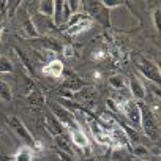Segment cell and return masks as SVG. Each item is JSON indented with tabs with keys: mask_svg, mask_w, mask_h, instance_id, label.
I'll list each match as a JSON object with an SVG mask.
<instances>
[{
	"mask_svg": "<svg viewBox=\"0 0 161 161\" xmlns=\"http://www.w3.org/2000/svg\"><path fill=\"white\" fill-rule=\"evenodd\" d=\"M86 161H103V159H98V158H90V159H86Z\"/></svg>",
	"mask_w": 161,
	"mask_h": 161,
	"instance_id": "34",
	"label": "cell"
},
{
	"mask_svg": "<svg viewBox=\"0 0 161 161\" xmlns=\"http://www.w3.org/2000/svg\"><path fill=\"white\" fill-rule=\"evenodd\" d=\"M128 86H130V92H131L133 100L141 101V100L145 98V87H144V84L141 82V80H139L136 76H131V77H130Z\"/></svg>",
	"mask_w": 161,
	"mask_h": 161,
	"instance_id": "12",
	"label": "cell"
},
{
	"mask_svg": "<svg viewBox=\"0 0 161 161\" xmlns=\"http://www.w3.org/2000/svg\"><path fill=\"white\" fill-rule=\"evenodd\" d=\"M33 153H35V148L29 145H22L14 153V161H33Z\"/></svg>",
	"mask_w": 161,
	"mask_h": 161,
	"instance_id": "18",
	"label": "cell"
},
{
	"mask_svg": "<svg viewBox=\"0 0 161 161\" xmlns=\"http://www.w3.org/2000/svg\"><path fill=\"white\" fill-rule=\"evenodd\" d=\"M131 153L136 155L137 158H148L150 156V150L147 147H144L142 144H137V145L131 147Z\"/></svg>",
	"mask_w": 161,
	"mask_h": 161,
	"instance_id": "25",
	"label": "cell"
},
{
	"mask_svg": "<svg viewBox=\"0 0 161 161\" xmlns=\"http://www.w3.org/2000/svg\"><path fill=\"white\" fill-rule=\"evenodd\" d=\"M108 82L112 89L115 90H125L126 89V80L122 74H112L109 79H108Z\"/></svg>",
	"mask_w": 161,
	"mask_h": 161,
	"instance_id": "23",
	"label": "cell"
},
{
	"mask_svg": "<svg viewBox=\"0 0 161 161\" xmlns=\"http://www.w3.org/2000/svg\"><path fill=\"white\" fill-rule=\"evenodd\" d=\"M122 128H123V133H125V136H126L130 145H131V147L137 145V144H139V139H141L137 130H134V128H131L130 125H125V123H122Z\"/></svg>",
	"mask_w": 161,
	"mask_h": 161,
	"instance_id": "20",
	"label": "cell"
},
{
	"mask_svg": "<svg viewBox=\"0 0 161 161\" xmlns=\"http://www.w3.org/2000/svg\"><path fill=\"white\" fill-rule=\"evenodd\" d=\"M7 5L5 2H0V35H2V30H3V16L7 14Z\"/></svg>",
	"mask_w": 161,
	"mask_h": 161,
	"instance_id": "30",
	"label": "cell"
},
{
	"mask_svg": "<svg viewBox=\"0 0 161 161\" xmlns=\"http://www.w3.org/2000/svg\"><path fill=\"white\" fill-rule=\"evenodd\" d=\"M153 92H155V95H158V97L161 98V89H159V87H156V86H155V90H153Z\"/></svg>",
	"mask_w": 161,
	"mask_h": 161,
	"instance_id": "32",
	"label": "cell"
},
{
	"mask_svg": "<svg viewBox=\"0 0 161 161\" xmlns=\"http://www.w3.org/2000/svg\"><path fill=\"white\" fill-rule=\"evenodd\" d=\"M0 100L5 101V103L13 101V90H11L10 84L5 82L3 79H0Z\"/></svg>",
	"mask_w": 161,
	"mask_h": 161,
	"instance_id": "21",
	"label": "cell"
},
{
	"mask_svg": "<svg viewBox=\"0 0 161 161\" xmlns=\"http://www.w3.org/2000/svg\"><path fill=\"white\" fill-rule=\"evenodd\" d=\"M84 10L92 18V21H98L101 25L109 27V10L104 8L101 2H86Z\"/></svg>",
	"mask_w": 161,
	"mask_h": 161,
	"instance_id": "7",
	"label": "cell"
},
{
	"mask_svg": "<svg viewBox=\"0 0 161 161\" xmlns=\"http://www.w3.org/2000/svg\"><path fill=\"white\" fill-rule=\"evenodd\" d=\"M126 147H115L112 148L111 158L112 161H131V148L125 150Z\"/></svg>",
	"mask_w": 161,
	"mask_h": 161,
	"instance_id": "19",
	"label": "cell"
},
{
	"mask_svg": "<svg viewBox=\"0 0 161 161\" xmlns=\"http://www.w3.org/2000/svg\"><path fill=\"white\" fill-rule=\"evenodd\" d=\"M134 65H136V68L139 69V73L145 79H148L150 82H153L155 86H161V73H159L158 63L152 62L150 58H147L144 55L136 54L134 55Z\"/></svg>",
	"mask_w": 161,
	"mask_h": 161,
	"instance_id": "1",
	"label": "cell"
},
{
	"mask_svg": "<svg viewBox=\"0 0 161 161\" xmlns=\"http://www.w3.org/2000/svg\"><path fill=\"white\" fill-rule=\"evenodd\" d=\"M68 133H69L71 142H73L77 148L84 150L86 153H90V141H89L87 134H86L82 130L77 128V130H73V131H68Z\"/></svg>",
	"mask_w": 161,
	"mask_h": 161,
	"instance_id": "9",
	"label": "cell"
},
{
	"mask_svg": "<svg viewBox=\"0 0 161 161\" xmlns=\"http://www.w3.org/2000/svg\"><path fill=\"white\" fill-rule=\"evenodd\" d=\"M36 41H38V44L44 49V51H47V52H62L63 51V43H60L55 36H52V35H44V36H40V38H36Z\"/></svg>",
	"mask_w": 161,
	"mask_h": 161,
	"instance_id": "10",
	"label": "cell"
},
{
	"mask_svg": "<svg viewBox=\"0 0 161 161\" xmlns=\"http://www.w3.org/2000/svg\"><path fill=\"white\" fill-rule=\"evenodd\" d=\"M27 101H29L30 104H33V106L41 108V106H44V103H46V97H44V93H43L40 89H33L32 92L27 93Z\"/></svg>",
	"mask_w": 161,
	"mask_h": 161,
	"instance_id": "17",
	"label": "cell"
},
{
	"mask_svg": "<svg viewBox=\"0 0 161 161\" xmlns=\"http://www.w3.org/2000/svg\"><path fill=\"white\" fill-rule=\"evenodd\" d=\"M97 89L95 87H90V86H87V87H84V89H80L79 92H74V97H73V100L74 101H90V100H93L95 97H97Z\"/></svg>",
	"mask_w": 161,
	"mask_h": 161,
	"instance_id": "16",
	"label": "cell"
},
{
	"mask_svg": "<svg viewBox=\"0 0 161 161\" xmlns=\"http://www.w3.org/2000/svg\"><path fill=\"white\" fill-rule=\"evenodd\" d=\"M54 8H55V2L46 0V2H40L38 3V13L46 16V18H52L54 16Z\"/></svg>",
	"mask_w": 161,
	"mask_h": 161,
	"instance_id": "22",
	"label": "cell"
},
{
	"mask_svg": "<svg viewBox=\"0 0 161 161\" xmlns=\"http://www.w3.org/2000/svg\"><path fill=\"white\" fill-rule=\"evenodd\" d=\"M71 16H73V13L68 7V2H63V0L55 2L54 16H52V21H54L55 27H65L68 24V21L71 19Z\"/></svg>",
	"mask_w": 161,
	"mask_h": 161,
	"instance_id": "8",
	"label": "cell"
},
{
	"mask_svg": "<svg viewBox=\"0 0 161 161\" xmlns=\"http://www.w3.org/2000/svg\"><path fill=\"white\" fill-rule=\"evenodd\" d=\"M106 57H108V51H106L104 47H98V49H95V51L92 52V58H93L95 62H103Z\"/></svg>",
	"mask_w": 161,
	"mask_h": 161,
	"instance_id": "27",
	"label": "cell"
},
{
	"mask_svg": "<svg viewBox=\"0 0 161 161\" xmlns=\"http://www.w3.org/2000/svg\"><path fill=\"white\" fill-rule=\"evenodd\" d=\"M101 3L104 8L112 10V8H119V7H125V2H120V0H101Z\"/></svg>",
	"mask_w": 161,
	"mask_h": 161,
	"instance_id": "28",
	"label": "cell"
},
{
	"mask_svg": "<svg viewBox=\"0 0 161 161\" xmlns=\"http://www.w3.org/2000/svg\"><path fill=\"white\" fill-rule=\"evenodd\" d=\"M63 69H65V66H63L62 60L54 58V60H51V62H47V63L43 65L41 73L44 76H47V77H54L55 79V77H60L63 74Z\"/></svg>",
	"mask_w": 161,
	"mask_h": 161,
	"instance_id": "11",
	"label": "cell"
},
{
	"mask_svg": "<svg viewBox=\"0 0 161 161\" xmlns=\"http://www.w3.org/2000/svg\"><path fill=\"white\" fill-rule=\"evenodd\" d=\"M122 115H125L131 128L141 130V106L136 100H125L122 103Z\"/></svg>",
	"mask_w": 161,
	"mask_h": 161,
	"instance_id": "6",
	"label": "cell"
},
{
	"mask_svg": "<svg viewBox=\"0 0 161 161\" xmlns=\"http://www.w3.org/2000/svg\"><path fill=\"white\" fill-rule=\"evenodd\" d=\"M22 14L24 16L21 18V24H22V30L25 32V35L29 38H32V40L40 38V33H38V30H36V27L33 24V19L27 14V11H22Z\"/></svg>",
	"mask_w": 161,
	"mask_h": 161,
	"instance_id": "13",
	"label": "cell"
},
{
	"mask_svg": "<svg viewBox=\"0 0 161 161\" xmlns=\"http://www.w3.org/2000/svg\"><path fill=\"white\" fill-rule=\"evenodd\" d=\"M92 25H93L92 18L86 11H80V13H76V14L71 16L68 24L63 27V32L66 35H79L82 32H87Z\"/></svg>",
	"mask_w": 161,
	"mask_h": 161,
	"instance_id": "3",
	"label": "cell"
},
{
	"mask_svg": "<svg viewBox=\"0 0 161 161\" xmlns=\"http://www.w3.org/2000/svg\"><path fill=\"white\" fill-rule=\"evenodd\" d=\"M14 71L13 62L7 55H0V74H10Z\"/></svg>",
	"mask_w": 161,
	"mask_h": 161,
	"instance_id": "24",
	"label": "cell"
},
{
	"mask_svg": "<svg viewBox=\"0 0 161 161\" xmlns=\"http://www.w3.org/2000/svg\"><path fill=\"white\" fill-rule=\"evenodd\" d=\"M152 21H153L155 29H156V30L161 33V8L153 10V13H152Z\"/></svg>",
	"mask_w": 161,
	"mask_h": 161,
	"instance_id": "26",
	"label": "cell"
},
{
	"mask_svg": "<svg viewBox=\"0 0 161 161\" xmlns=\"http://www.w3.org/2000/svg\"><path fill=\"white\" fill-rule=\"evenodd\" d=\"M62 54H63L65 57H73V55H74V49H73L69 44H63V51H62Z\"/></svg>",
	"mask_w": 161,
	"mask_h": 161,
	"instance_id": "31",
	"label": "cell"
},
{
	"mask_svg": "<svg viewBox=\"0 0 161 161\" xmlns=\"http://www.w3.org/2000/svg\"><path fill=\"white\" fill-rule=\"evenodd\" d=\"M141 131H144L150 141L158 139V125L152 109L147 106H141Z\"/></svg>",
	"mask_w": 161,
	"mask_h": 161,
	"instance_id": "4",
	"label": "cell"
},
{
	"mask_svg": "<svg viewBox=\"0 0 161 161\" xmlns=\"http://www.w3.org/2000/svg\"><path fill=\"white\" fill-rule=\"evenodd\" d=\"M93 74H95V79H101V77H100V76H101V74H100V71H95Z\"/></svg>",
	"mask_w": 161,
	"mask_h": 161,
	"instance_id": "33",
	"label": "cell"
},
{
	"mask_svg": "<svg viewBox=\"0 0 161 161\" xmlns=\"http://www.w3.org/2000/svg\"><path fill=\"white\" fill-rule=\"evenodd\" d=\"M68 7H69L71 13H73V14H76V13H80V11H82V8H84V3L76 2V0H71V2H68Z\"/></svg>",
	"mask_w": 161,
	"mask_h": 161,
	"instance_id": "29",
	"label": "cell"
},
{
	"mask_svg": "<svg viewBox=\"0 0 161 161\" xmlns=\"http://www.w3.org/2000/svg\"><path fill=\"white\" fill-rule=\"evenodd\" d=\"M8 126L18 134V137L24 142V145H29V147H32V148L36 147L38 141L33 139L32 133L29 131V128L22 123V120H21L18 115H10V117H8Z\"/></svg>",
	"mask_w": 161,
	"mask_h": 161,
	"instance_id": "5",
	"label": "cell"
},
{
	"mask_svg": "<svg viewBox=\"0 0 161 161\" xmlns=\"http://www.w3.org/2000/svg\"><path fill=\"white\" fill-rule=\"evenodd\" d=\"M13 51H14V54L18 55V58H19L21 65L25 68V71L33 77V76H35V68H33V63H32V60H30V54H29V52H25L24 49L18 47V46H14V47H13Z\"/></svg>",
	"mask_w": 161,
	"mask_h": 161,
	"instance_id": "14",
	"label": "cell"
},
{
	"mask_svg": "<svg viewBox=\"0 0 161 161\" xmlns=\"http://www.w3.org/2000/svg\"><path fill=\"white\" fill-rule=\"evenodd\" d=\"M51 111H52V114H54V119H55L62 126L68 128V131H73V130L80 128L76 114H74L73 111H69L66 106L58 104V103H52V104H51Z\"/></svg>",
	"mask_w": 161,
	"mask_h": 161,
	"instance_id": "2",
	"label": "cell"
},
{
	"mask_svg": "<svg viewBox=\"0 0 161 161\" xmlns=\"http://www.w3.org/2000/svg\"><path fill=\"white\" fill-rule=\"evenodd\" d=\"M84 87H87V82H84V80L77 76H69V77L63 79V82L60 86V89H65V90H69V92H79Z\"/></svg>",
	"mask_w": 161,
	"mask_h": 161,
	"instance_id": "15",
	"label": "cell"
},
{
	"mask_svg": "<svg viewBox=\"0 0 161 161\" xmlns=\"http://www.w3.org/2000/svg\"><path fill=\"white\" fill-rule=\"evenodd\" d=\"M158 66H159V73H161V63H158Z\"/></svg>",
	"mask_w": 161,
	"mask_h": 161,
	"instance_id": "35",
	"label": "cell"
}]
</instances>
